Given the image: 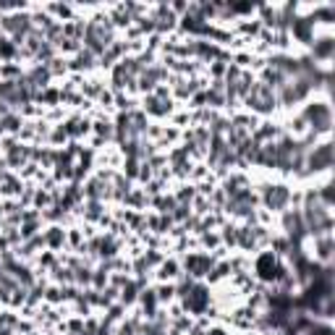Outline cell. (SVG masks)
<instances>
[{"label": "cell", "mask_w": 335, "mask_h": 335, "mask_svg": "<svg viewBox=\"0 0 335 335\" xmlns=\"http://www.w3.org/2000/svg\"><path fill=\"white\" fill-rule=\"evenodd\" d=\"M113 44V27L107 18H95L86 24V48L89 53H105V48Z\"/></svg>", "instance_id": "1"}, {"label": "cell", "mask_w": 335, "mask_h": 335, "mask_svg": "<svg viewBox=\"0 0 335 335\" xmlns=\"http://www.w3.org/2000/svg\"><path fill=\"white\" fill-rule=\"evenodd\" d=\"M247 102H249V107L259 110V113H270L275 107V95L267 84H252V92L247 95Z\"/></svg>", "instance_id": "2"}, {"label": "cell", "mask_w": 335, "mask_h": 335, "mask_svg": "<svg viewBox=\"0 0 335 335\" xmlns=\"http://www.w3.org/2000/svg\"><path fill=\"white\" fill-rule=\"evenodd\" d=\"M304 121H309V123H311L315 133H320V131H330L332 113H330V107H327L325 102H315V105H309V107H306Z\"/></svg>", "instance_id": "3"}, {"label": "cell", "mask_w": 335, "mask_h": 335, "mask_svg": "<svg viewBox=\"0 0 335 335\" xmlns=\"http://www.w3.org/2000/svg\"><path fill=\"white\" fill-rule=\"evenodd\" d=\"M207 301H210V291L205 285H191L184 294V306L189 311H194V315H202V311L207 309Z\"/></svg>", "instance_id": "4"}, {"label": "cell", "mask_w": 335, "mask_h": 335, "mask_svg": "<svg viewBox=\"0 0 335 335\" xmlns=\"http://www.w3.org/2000/svg\"><path fill=\"white\" fill-rule=\"evenodd\" d=\"M330 165H332V144L315 147V152L309 154V170L320 173V170H327Z\"/></svg>", "instance_id": "5"}, {"label": "cell", "mask_w": 335, "mask_h": 335, "mask_svg": "<svg viewBox=\"0 0 335 335\" xmlns=\"http://www.w3.org/2000/svg\"><path fill=\"white\" fill-rule=\"evenodd\" d=\"M288 199H291V194L285 186H264V205L270 210H283Z\"/></svg>", "instance_id": "6"}, {"label": "cell", "mask_w": 335, "mask_h": 335, "mask_svg": "<svg viewBox=\"0 0 335 335\" xmlns=\"http://www.w3.org/2000/svg\"><path fill=\"white\" fill-rule=\"evenodd\" d=\"M283 226H285V233L291 236L294 241H299V238L306 233V226H304L301 212H285V215H283Z\"/></svg>", "instance_id": "7"}, {"label": "cell", "mask_w": 335, "mask_h": 335, "mask_svg": "<svg viewBox=\"0 0 335 335\" xmlns=\"http://www.w3.org/2000/svg\"><path fill=\"white\" fill-rule=\"evenodd\" d=\"M186 270L191 275H210L212 270V257L210 254H191L186 259Z\"/></svg>", "instance_id": "8"}, {"label": "cell", "mask_w": 335, "mask_h": 335, "mask_svg": "<svg viewBox=\"0 0 335 335\" xmlns=\"http://www.w3.org/2000/svg\"><path fill=\"white\" fill-rule=\"evenodd\" d=\"M311 27H315V21H309V18H294L291 21V32L296 39L301 42H309L311 39Z\"/></svg>", "instance_id": "9"}, {"label": "cell", "mask_w": 335, "mask_h": 335, "mask_svg": "<svg viewBox=\"0 0 335 335\" xmlns=\"http://www.w3.org/2000/svg\"><path fill=\"white\" fill-rule=\"evenodd\" d=\"M332 39L330 37H322V39H317L315 42V48H311V50H315V58L317 60H330L332 58Z\"/></svg>", "instance_id": "10"}, {"label": "cell", "mask_w": 335, "mask_h": 335, "mask_svg": "<svg viewBox=\"0 0 335 335\" xmlns=\"http://www.w3.org/2000/svg\"><path fill=\"white\" fill-rule=\"evenodd\" d=\"M147 110H149V113H154V116H165V113H170V105L149 97V100H147Z\"/></svg>", "instance_id": "11"}, {"label": "cell", "mask_w": 335, "mask_h": 335, "mask_svg": "<svg viewBox=\"0 0 335 335\" xmlns=\"http://www.w3.org/2000/svg\"><path fill=\"white\" fill-rule=\"evenodd\" d=\"M142 304H144V309H147V315L154 317V309H158V296H154V291H144Z\"/></svg>", "instance_id": "12"}, {"label": "cell", "mask_w": 335, "mask_h": 335, "mask_svg": "<svg viewBox=\"0 0 335 335\" xmlns=\"http://www.w3.org/2000/svg\"><path fill=\"white\" fill-rule=\"evenodd\" d=\"M160 76H163V71H160V69H149V71L142 76V89H152V86H154V81H158Z\"/></svg>", "instance_id": "13"}, {"label": "cell", "mask_w": 335, "mask_h": 335, "mask_svg": "<svg viewBox=\"0 0 335 335\" xmlns=\"http://www.w3.org/2000/svg\"><path fill=\"white\" fill-rule=\"evenodd\" d=\"M48 241L53 243V247H58V243L63 241V233H60L58 228H53V233H48Z\"/></svg>", "instance_id": "14"}, {"label": "cell", "mask_w": 335, "mask_h": 335, "mask_svg": "<svg viewBox=\"0 0 335 335\" xmlns=\"http://www.w3.org/2000/svg\"><path fill=\"white\" fill-rule=\"evenodd\" d=\"M175 275V262H165L163 264V278H173Z\"/></svg>", "instance_id": "15"}, {"label": "cell", "mask_w": 335, "mask_h": 335, "mask_svg": "<svg viewBox=\"0 0 335 335\" xmlns=\"http://www.w3.org/2000/svg\"><path fill=\"white\" fill-rule=\"evenodd\" d=\"M133 291H137V285L128 283V285H126V291H123V301H131V299H133Z\"/></svg>", "instance_id": "16"}, {"label": "cell", "mask_w": 335, "mask_h": 335, "mask_svg": "<svg viewBox=\"0 0 335 335\" xmlns=\"http://www.w3.org/2000/svg\"><path fill=\"white\" fill-rule=\"evenodd\" d=\"M170 296H173V288H170V285H168V288L163 285V288H160V294H158V299H163V301H165V299H170Z\"/></svg>", "instance_id": "17"}, {"label": "cell", "mask_w": 335, "mask_h": 335, "mask_svg": "<svg viewBox=\"0 0 335 335\" xmlns=\"http://www.w3.org/2000/svg\"><path fill=\"white\" fill-rule=\"evenodd\" d=\"M6 128H11V131L18 128V121H16V118H8V121H6Z\"/></svg>", "instance_id": "18"}]
</instances>
